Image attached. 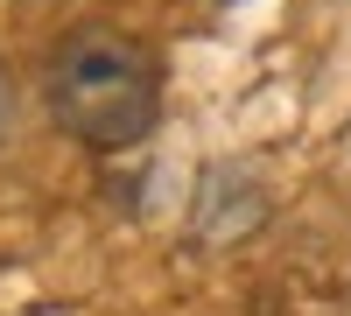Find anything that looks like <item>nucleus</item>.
I'll return each instance as SVG.
<instances>
[{
  "instance_id": "nucleus-1",
  "label": "nucleus",
  "mask_w": 351,
  "mask_h": 316,
  "mask_svg": "<svg viewBox=\"0 0 351 316\" xmlns=\"http://www.w3.org/2000/svg\"><path fill=\"white\" fill-rule=\"evenodd\" d=\"M43 106L77 148L127 155L162 120V64L155 49L112 21H84L43 64Z\"/></svg>"
},
{
  "instance_id": "nucleus-2",
  "label": "nucleus",
  "mask_w": 351,
  "mask_h": 316,
  "mask_svg": "<svg viewBox=\"0 0 351 316\" xmlns=\"http://www.w3.org/2000/svg\"><path fill=\"white\" fill-rule=\"evenodd\" d=\"M8 127H14V77H8V64H0V141H8Z\"/></svg>"
}]
</instances>
